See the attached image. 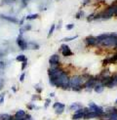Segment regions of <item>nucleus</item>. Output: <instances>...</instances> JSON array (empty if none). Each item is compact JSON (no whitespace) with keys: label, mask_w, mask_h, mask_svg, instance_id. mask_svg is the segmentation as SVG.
I'll list each match as a JSON object with an SVG mask.
<instances>
[{"label":"nucleus","mask_w":117,"mask_h":120,"mask_svg":"<svg viewBox=\"0 0 117 120\" xmlns=\"http://www.w3.org/2000/svg\"><path fill=\"white\" fill-rule=\"evenodd\" d=\"M69 80H70V78L67 76L66 71H63V72L55 80V87L61 88L62 90H69L70 89Z\"/></svg>","instance_id":"obj_1"},{"label":"nucleus","mask_w":117,"mask_h":120,"mask_svg":"<svg viewBox=\"0 0 117 120\" xmlns=\"http://www.w3.org/2000/svg\"><path fill=\"white\" fill-rule=\"evenodd\" d=\"M69 82H70V89H72L75 92H79L83 89L85 79L81 75H74L70 78Z\"/></svg>","instance_id":"obj_2"},{"label":"nucleus","mask_w":117,"mask_h":120,"mask_svg":"<svg viewBox=\"0 0 117 120\" xmlns=\"http://www.w3.org/2000/svg\"><path fill=\"white\" fill-rule=\"evenodd\" d=\"M116 41H117V33H110L109 36L107 38H105L101 45H102L103 47H115L116 46Z\"/></svg>","instance_id":"obj_3"},{"label":"nucleus","mask_w":117,"mask_h":120,"mask_svg":"<svg viewBox=\"0 0 117 120\" xmlns=\"http://www.w3.org/2000/svg\"><path fill=\"white\" fill-rule=\"evenodd\" d=\"M88 107H90V109L93 110V111H95L97 114L99 115V119L101 118L102 115H103V113H104V109H102V106H99L98 105H96L95 103H93V101H91V103H89V105H88Z\"/></svg>","instance_id":"obj_4"},{"label":"nucleus","mask_w":117,"mask_h":120,"mask_svg":"<svg viewBox=\"0 0 117 120\" xmlns=\"http://www.w3.org/2000/svg\"><path fill=\"white\" fill-rule=\"evenodd\" d=\"M98 83V79H97V77H94V76H91L89 79H87L84 83V85H83V88L85 89H94V87L96 86V84Z\"/></svg>","instance_id":"obj_5"},{"label":"nucleus","mask_w":117,"mask_h":120,"mask_svg":"<svg viewBox=\"0 0 117 120\" xmlns=\"http://www.w3.org/2000/svg\"><path fill=\"white\" fill-rule=\"evenodd\" d=\"M17 44L22 51H26L27 49V42L23 39L22 34H20L17 38Z\"/></svg>","instance_id":"obj_6"},{"label":"nucleus","mask_w":117,"mask_h":120,"mask_svg":"<svg viewBox=\"0 0 117 120\" xmlns=\"http://www.w3.org/2000/svg\"><path fill=\"white\" fill-rule=\"evenodd\" d=\"M61 51H62V54L63 57H71V56H73L72 51L70 50V48L66 44H62L61 45Z\"/></svg>","instance_id":"obj_7"},{"label":"nucleus","mask_w":117,"mask_h":120,"mask_svg":"<svg viewBox=\"0 0 117 120\" xmlns=\"http://www.w3.org/2000/svg\"><path fill=\"white\" fill-rule=\"evenodd\" d=\"M49 64L50 67H57L60 64V56L58 54H54L49 58Z\"/></svg>","instance_id":"obj_8"},{"label":"nucleus","mask_w":117,"mask_h":120,"mask_svg":"<svg viewBox=\"0 0 117 120\" xmlns=\"http://www.w3.org/2000/svg\"><path fill=\"white\" fill-rule=\"evenodd\" d=\"M85 43L88 46H97V45H99V43L97 40V37L92 36V35H91V36H87L85 38Z\"/></svg>","instance_id":"obj_9"},{"label":"nucleus","mask_w":117,"mask_h":120,"mask_svg":"<svg viewBox=\"0 0 117 120\" xmlns=\"http://www.w3.org/2000/svg\"><path fill=\"white\" fill-rule=\"evenodd\" d=\"M0 19L10 22H13V23H19V22H20L16 17H11V16H7V15H3V14L0 15Z\"/></svg>","instance_id":"obj_10"},{"label":"nucleus","mask_w":117,"mask_h":120,"mask_svg":"<svg viewBox=\"0 0 117 120\" xmlns=\"http://www.w3.org/2000/svg\"><path fill=\"white\" fill-rule=\"evenodd\" d=\"M116 86H117V75L111 76L109 81H108V83L106 84V86H105V87H107V88H113V87H116Z\"/></svg>","instance_id":"obj_11"},{"label":"nucleus","mask_w":117,"mask_h":120,"mask_svg":"<svg viewBox=\"0 0 117 120\" xmlns=\"http://www.w3.org/2000/svg\"><path fill=\"white\" fill-rule=\"evenodd\" d=\"M93 118H99V115L93 110H90L89 112L85 113L84 117H83V119H85V120H89V119H93Z\"/></svg>","instance_id":"obj_12"},{"label":"nucleus","mask_w":117,"mask_h":120,"mask_svg":"<svg viewBox=\"0 0 117 120\" xmlns=\"http://www.w3.org/2000/svg\"><path fill=\"white\" fill-rule=\"evenodd\" d=\"M26 115V112L25 110H22V109H19V110H17L15 112V114H14V118L16 119H22V118H25Z\"/></svg>","instance_id":"obj_13"},{"label":"nucleus","mask_w":117,"mask_h":120,"mask_svg":"<svg viewBox=\"0 0 117 120\" xmlns=\"http://www.w3.org/2000/svg\"><path fill=\"white\" fill-rule=\"evenodd\" d=\"M103 90H104V86L102 85V84L99 83V82H98V83L96 84V86L94 87V91H95L96 93H98V94L102 93Z\"/></svg>","instance_id":"obj_14"},{"label":"nucleus","mask_w":117,"mask_h":120,"mask_svg":"<svg viewBox=\"0 0 117 120\" xmlns=\"http://www.w3.org/2000/svg\"><path fill=\"white\" fill-rule=\"evenodd\" d=\"M39 48H40V46L36 43V42H33V41L27 42V49H30V50H38Z\"/></svg>","instance_id":"obj_15"},{"label":"nucleus","mask_w":117,"mask_h":120,"mask_svg":"<svg viewBox=\"0 0 117 120\" xmlns=\"http://www.w3.org/2000/svg\"><path fill=\"white\" fill-rule=\"evenodd\" d=\"M82 105L80 103H73L69 105V110H72V111H75V110H77L79 109H82Z\"/></svg>","instance_id":"obj_16"},{"label":"nucleus","mask_w":117,"mask_h":120,"mask_svg":"<svg viewBox=\"0 0 117 120\" xmlns=\"http://www.w3.org/2000/svg\"><path fill=\"white\" fill-rule=\"evenodd\" d=\"M109 34H110V33H102V34H101V35H99V36H97L98 42H99V44H101L105 38H107V37L109 36Z\"/></svg>","instance_id":"obj_17"},{"label":"nucleus","mask_w":117,"mask_h":120,"mask_svg":"<svg viewBox=\"0 0 117 120\" xmlns=\"http://www.w3.org/2000/svg\"><path fill=\"white\" fill-rule=\"evenodd\" d=\"M85 112H81V113H74L72 115V120H80V119H83L84 117Z\"/></svg>","instance_id":"obj_18"},{"label":"nucleus","mask_w":117,"mask_h":120,"mask_svg":"<svg viewBox=\"0 0 117 120\" xmlns=\"http://www.w3.org/2000/svg\"><path fill=\"white\" fill-rule=\"evenodd\" d=\"M16 61L20 62V63H23V62H27V58L25 55H19L16 57Z\"/></svg>","instance_id":"obj_19"},{"label":"nucleus","mask_w":117,"mask_h":120,"mask_svg":"<svg viewBox=\"0 0 117 120\" xmlns=\"http://www.w3.org/2000/svg\"><path fill=\"white\" fill-rule=\"evenodd\" d=\"M38 17H39V15H38V14H31V15H27V16L26 17V20H27V21H33V20H36Z\"/></svg>","instance_id":"obj_20"},{"label":"nucleus","mask_w":117,"mask_h":120,"mask_svg":"<svg viewBox=\"0 0 117 120\" xmlns=\"http://www.w3.org/2000/svg\"><path fill=\"white\" fill-rule=\"evenodd\" d=\"M58 107H66V105L62 104V103H60V101H56V103L53 105V109H56Z\"/></svg>","instance_id":"obj_21"},{"label":"nucleus","mask_w":117,"mask_h":120,"mask_svg":"<svg viewBox=\"0 0 117 120\" xmlns=\"http://www.w3.org/2000/svg\"><path fill=\"white\" fill-rule=\"evenodd\" d=\"M64 109H66V107H58V109H55V113L57 115H61L64 112Z\"/></svg>","instance_id":"obj_22"},{"label":"nucleus","mask_w":117,"mask_h":120,"mask_svg":"<svg viewBox=\"0 0 117 120\" xmlns=\"http://www.w3.org/2000/svg\"><path fill=\"white\" fill-rule=\"evenodd\" d=\"M56 29V25H52L51 26V27H50V29H49V32H48V38H50L52 35H53V33H54V30Z\"/></svg>","instance_id":"obj_23"},{"label":"nucleus","mask_w":117,"mask_h":120,"mask_svg":"<svg viewBox=\"0 0 117 120\" xmlns=\"http://www.w3.org/2000/svg\"><path fill=\"white\" fill-rule=\"evenodd\" d=\"M76 38H78V35H75V36H72V37H66V38H63L62 39V42H68V41H73L74 39Z\"/></svg>","instance_id":"obj_24"},{"label":"nucleus","mask_w":117,"mask_h":120,"mask_svg":"<svg viewBox=\"0 0 117 120\" xmlns=\"http://www.w3.org/2000/svg\"><path fill=\"white\" fill-rule=\"evenodd\" d=\"M108 120H117V111L110 113V116H109Z\"/></svg>","instance_id":"obj_25"},{"label":"nucleus","mask_w":117,"mask_h":120,"mask_svg":"<svg viewBox=\"0 0 117 120\" xmlns=\"http://www.w3.org/2000/svg\"><path fill=\"white\" fill-rule=\"evenodd\" d=\"M16 0H2V4H5V5H8V4H11V3H14Z\"/></svg>","instance_id":"obj_26"},{"label":"nucleus","mask_w":117,"mask_h":120,"mask_svg":"<svg viewBox=\"0 0 117 120\" xmlns=\"http://www.w3.org/2000/svg\"><path fill=\"white\" fill-rule=\"evenodd\" d=\"M94 19H95V14H91V15H89L87 17L88 22H92V21H94Z\"/></svg>","instance_id":"obj_27"},{"label":"nucleus","mask_w":117,"mask_h":120,"mask_svg":"<svg viewBox=\"0 0 117 120\" xmlns=\"http://www.w3.org/2000/svg\"><path fill=\"white\" fill-rule=\"evenodd\" d=\"M50 104H51V99H46V100H45V105H44L45 109H47V107L50 105Z\"/></svg>","instance_id":"obj_28"},{"label":"nucleus","mask_w":117,"mask_h":120,"mask_svg":"<svg viewBox=\"0 0 117 120\" xmlns=\"http://www.w3.org/2000/svg\"><path fill=\"white\" fill-rule=\"evenodd\" d=\"M66 28L67 29V30H71V29L74 28V25H73V23H68V25H66Z\"/></svg>","instance_id":"obj_29"},{"label":"nucleus","mask_w":117,"mask_h":120,"mask_svg":"<svg viewBox=\"0 0 117 120\" xmlns=\"http://www.w3.org/2000/svg\"><path fill=\"white\" fill-rule=\"evenodd\" d=\"M4 97H5V93H1V94H0V105L3 104V101H4Z\"/></svg>","instance_id":"obj_30"},{"label":"nucleus","mask_w":117,"mask_h":120,"mask_svg":"<svg viewBox=\"0 0 117 120\" xmlns=\"http://www.w3.org/2000/svg\"><path fill=\"white\" fill-rule=\"evenodd\" d=\"M83 15H84V13H83V12H82V11H79L78 13L76 14V19H77V20H79L81 17H83Z\"/></svg>","instance_id":"obj_31"},{"label":"nucleus","mask_w":117,"mask_h":120,"mask_svg":"<svg viewBox=\"0 0 117 120\" xmlns=\"http://www.w3.org/2000/svg\"><path fill=\"white\" fill-rule=\"evenodd\" d=\"M31 100H32V101H37V100H41V98H40L39 95H33L32 98H31Z\"/></svg>","instance_id":"obj_32"},{"label":"nucleus","mask_w":117,"mask_h":120,"mask_svg":"<svg viewBox=\"0 0 117 120\" xmlns=\"http://www.w3.org/2000/svg\"><path fill=\"white\" fill-rule=\"evenodd\" d=\"M25 77H26V72H22L20 76V81L21 82H23V80H25Z\"/></svg>","instance_id":"obj_33"},{"label":"nucleus","mask_w":117,"mask_h":120,"mask_svg":"<svg viewBox=\"0 0 117 120\" xmlns=\"http://www.w3.org/2000/svg\"><path fill=\"white\" fill-rule=\"evenodd\" d=\"M25 119H26V120H34V119H33V117H32L30 114H29V113H27V114L26 115Z\"/></svg>","instance_id":"obj_34"},{"label":"nucleus","mask_w":117,"mask_h":120,"mask_svg":"<svg viewBox=\"0 0 117 120\" xmlns=\"http://www.w3.org/2000/svg\"><path fill=\"white\" fill-rule=\"evenodd\" d=\"M26 64H27V62H23V63H22V70H25V69H26Z\"/></svg>","instance_id":"obj_35"},{"label":"nucleus","mask_w":117,"mask_h":120,"mask_svg":"<svg viewBox=\"0 0 117 120\" xmlns=\"http://www.w3.org/2000/svg\"><path fill=\"white\" fill-rule=\"evenodd\" d=\"M25 20H26V17H25V18H22V19L19 22V25H20V26H23V22H25Z\"/></svg>","instance_id":"obj_36"},{"label":"nucleus","mask_w":117,"mask_h":120,"mask_svg":"<svg viewBox=\"0 0 117 120\" xmlns=\"http://www.w3.org/2000/svg\"><path fill=\"white\" fill-rule=\"evenodd\" d=\"M35 87H36V91H37L38 93H41V92H42V89H41L40 87H38V85H36Z\"/></svg>","instance_id":"obj_37"},{"label":"nucleus","mask_w":117,"mask_h":120,"mask_svg":"<svg viewBox=\"0 0 117 120\" xmlns=\"http://www.w3.org/2000/svg\"><path fill=\"white\" fill-rule=\"evenodd\" d=\"M61 27H62V21H60V22H58V26H56V28H58V29H61Z\"/></svg>","instance_id":"obj_38"},{"label":"nucleus","mask_w":117,"mask_h":120,"mask_svg":"<svg viewBox=\"0 0 117 120\" xmlns=\"http://www.w3.org/2000/svg\"><path fill=\"white\" fill-rule=\"evenodd\" d=\"M88 2H90V0H85L83 4H84V5H87V4H88Z\"/></svg>","instance_id":"obj_39"},{"label":"nucleus","mask_w":117,"mask_h":120,"mask_svg":"<svg viewBox=\"0 0 117 120\" xmlns=\"http://www.w3.org/2000/svg\"><path fill=\"white\" fill-rule=\"evenodd\" d=\"M50 97H51V98H54V97H55V93H51V94H50Z\"/></svg>","instance_id":"obj_40"},{"label":"nucleus","mask_w":117,"mask_h":120,"mask_svg":"<svg viewBox=\"0 0 117 120\" xmlns=\"http://www.w3.org/2000/svg\"><path fill=\"white\" fill-rule=\"evenodd\" d=\"M12 89H13V92H17V89H16V87H15V86L12 87Z\"/></svg>","instance_id":"obj_41"},{"label":"nucleus","mask_w":117,"mask_h":120,"mask_svg":"<svg viewBox=\"0 0 117 120\" xmlns=\"http://www.w3.org/2000/svg\"><path fill=\"white\" fill-rule=\"evenodd\" d=\"M114 57H115V60H116V63H117V54H115V55H114Z\"/></svg>","instance_id":"obj_42"},{"label":"nucleus","mask_w":117,"mask_h":120,"mask_svg":"<svg viewBox=\"0 0 117 120\" xmlns=\"http://www.w3.org/2000/svg\"><path fill=\"white\" fill-rule=\"evenodd\" d=\"M0 87H2V84H1V81H0Z\"/></svg>","instance_id":"obj_43"},{"label":"nucleus","mask_w":117,"mask_h":120,"mask_svg":"<svg viewBox=\"0 0 117 120\" xmlns=\"http://www.w3.org/2000/svg\"><path fill=\"white\" fill-rule=\"evenodd\" d=\"M115 105H117V99H116V101H115Z\"/></svg>","instance_id":"obj_44"},{"label":"nucleus","mask_w":117,"mask_h":120,"mask_svg":"<svg viewBox=\"0 0 117 120\" xmlns=\"http://www.w3.org/2000/svg\"><path fill=\"white\" fill-rule=\"evenodd\" d=\"M115 47H117V41H116V46H115Z\"/></svg>","instance_id":"obj_45"},{"label":"nucleus","mask_w":117,"mask_h":120,"mask_svg":"<svg viewBox=\"0 0 117 120\" xmlns=\"http://www.w3.org/2000/svg\"><path fill=\"white\" fill-rule=\"evenodd\" d=\"M0 88H1V87H0Z\"/></svg>","instance_id":"obj_46"}]
</instances>
